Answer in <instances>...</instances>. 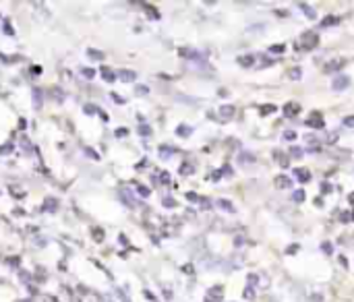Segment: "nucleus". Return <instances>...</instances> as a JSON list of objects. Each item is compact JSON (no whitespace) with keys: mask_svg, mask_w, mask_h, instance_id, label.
<instances>
[{"mask_svg":"<svg viewBox=\"0 0 354 302\" xmlns=\"http://www.w3.org/2000/svg\"><path fill=\"white\" fill-rule=\"evenodd\" d=\"M300 46L305 50H313V48H317V44H319V35L315 33V31H306V33H302V37H300Z\"/></svg>","mask_w":354,"mask_h":302,"instance_id":"nucleus-1","label":"nucleus"},{"mask_svg":"<svg viewBox=\"0 0 354 302\" xmlns=\"http://www.w3.org/2000/svg\"><path fill=\"white\" fill-rule=\"evenodd\" d=\"M284 50H286V46H284V44H278V46H271V48H269V52H271V54H273V52H276V54H282Z\"/></svg>","mask_w":354,"mask_h":302,"instance_id":"nucleus-15","label":"nucleus"},{"mask_svg":"<svg viewBox=\"0 0 354 302\" xmlns=\"http://www.w3.org/2000/svg\"><path fill=\"white\" fill-rule=\"evenodd\" d=\"M302 153H305V151L300 149V147H290V151H288V157H302Z\"/></svg>","mask_w":354,"mask_h":302,"instance_id":"nucleus-11","label":"nucleus"},{"mask_svg":"<svg viewBox=\"0 0 354 302\" xmlns=\"http://www.w3.org/2000/svg\"><path fill=\"white\" fill-rule=\"evenodd\" d=\"M296 178H298L300 182H309V180H311V172L300 168V170H296Z\"/></svg>","mask_w":354,"mask_h":302,"instance_id":"nucleus-9","label":"nucleus"},{"mask_svg":"<svg viewBox=\"0 0 354 302\" xmlns=\"http://www.w3.org/2000/svg\"><path fill=\"white\" fill-rule=\"evenodd\" d=\"M273 184L278 186V188H290V186H292V180L288 178V176H284V174H282V176H276Z\"/></svg>","mask_w":354,"mask_h":302,"instance_id":"nucleus-6","label":"nucleus"},{"mask_svg":"<svg viewBox=\"0 0 354 302\" xmlns=\"http://www.w3.org/2000/svg\"><path fill=\"white\" fill-rule=\"evenodd\" d=\"M331 191V184L329 182H321V192H329Z\"/></svg>","mask_w":354,"mask_h":302,"instance_id":"nucleus-21","label":"nucleus"},{"mask_svg":"<svg viewBox=\"0 0 354 302\" xmlns=\"http://www.w3.org/2000/svg\"><path fill=\"white\" fill-rule=\"evenodd\" d=\"M344 64H346V60H344V58H333V60H329V62H325V64H323V73H325V75L338 73Z\"/></svg>","mask_w":354,"mask_h":302,"instance_id":"nucleus-2","label":"nucleus"},{"mask_svg":"<svg viewBox=\"0 0 354 302\" xmlns=\"http://www.w3.org/2000/svg\"><path fill=\"white\" fill-rule=\"evenodd\" d=\"M300 8H302V13H305L306 17H309V19H315V17H317V15H315V10H313L311 6H306V4H302Z\"/></svg>","mask_w":354,"mask_h":302,"instance_id":"nucleus-14","label":"nucleus"},{"mask_svg":"<svg viewBox=\"0 0 354 302\" xmlns=\"http://www.w3.org/2000/svg\"><path fill=\"white\" fill-rule=\"evenodd\" d=\"M253 62H255V60H253V56H242V58H240V64H242V66H251Z\"/></svg>","mask_w":354,"mask_h":302,"instance_id":"nucleus-17","label":"nucleus"},{"mask_svg":"<svg viewBox=\"0 0 354 302\" xmlns=\"http://www.w3.org/2000/svg\"><path fill=\"white\" fill-rule=\"evenodd\" d=\"M306 126H311V128H323V114H321L319 110L317 112H313L311 116L306 118Z\"/></svg>","mask_w":354,"mask_h":302,"instance_id":"nucleus-3","label":"nucleus"},{"mask_svg":"<svg viewBox=\"0 0 354 302\" xmlns=\"http://www.w3.org/2000/svg\"><path fill=\"white\" fill-rule=\"evenodd\" d=\"M284 139H286V141H292V139H296V132H294V131H286L284 132Z\"/></svg>","mask_w":354,"mask_h":302,"instance_id":"nucleus-19","label":"nucleus"},{"mask_svg":"<svg viewBox=\"0 0 354 302\" xmlns=\"http://www.w3.org/2000/svg\"><path fill=\"white\" fill-rule=\"evenodd\" d=\"M292 201H294V203L305 201V191H300V188H298V191H294V192H292Z\"/></svg>","mask_w":354,"mask_h":302,"instance_id":"nucleus-12","label":"nucleus"},{"mask_svg":"<svg viewBox=\"0 0 354 302\" xmlns=\"http://www.w3.org/2000/svg\"><path fill=\"white\" fill-rule=\"evenodd\" d=\"M335 137H338L335 132H329V135H327V139H325V143H333V141H335Z\"/></svg>","mask_w":354,"mask_h":302,"instance_id":"nucleus-22","label":"nucleus"},{"mask_svg":"<svg viewBox=\"0 0 354 302\" xmlns=\"http://www.w3.org/2000/svg\"><path fill=\"white\" fill-rule=\"evenodd\" d=\"M331 25H340V17L329 15V17H325V19L321 21V27H331Z\"/></svg>","mask_w":354,"mask_h":302,"instance_id":"nucleus-8","label":"nucleus"},{"mask_svg":"<svg viewBox=\"0 0 354 302\" xmlns=\"http://www.w3.org/2000/svg\"><path fill=\"white\" fill-rule=\"evenodd\" d=\"M344 124L352 128V126H354V116H346V118H344Z\"/></svg>","mask_w":354,"mask_h":302,"instance_id":"nucleus-20","label":"nucleus"},{"mask_svg":"<svg viewBox=\"0 0 354 302\" xmlns=\"http://www.w3.org/2000/svg\"><path fill=\"white\" fill-rule=\"evenodd\" d=\"M276 110H278V108H276L273 103H265L263 108H261V114H263V116H267V114H271V112H276Z\"/></svg>","mask_w":354,"mask_h":302,"instance_id":"nucleus-13","label":"nucleus"},{"mask_svg":"<svg viewBox=\"0 0 354 302\" xmlns=\"http://www.w3.org/2000/svg\"><path fill=\"white\" fill-rule=\"evenodd\" d=\"M340 263H342V267H348V261L344 259V257H340Z\"/></svg>","mask_w":354,"mask_h":302,"instance_id":"nucleus-24","label":"nucleus"},{"mask_svg":"<svg viewBox=\"0 0 354 302\" xmlns=\"http://www.w3.org/2000/svg\"><path fill=\"white\" fill-rule=\"evenodd\" d=\"M321 248H323L325 253H331V244H329V242H323V244H321Z\"/></svg>","mask_w":354,"mask_h":302,"instance_id":"nucleus-23","label":"nucleus"},{"mask_svg":"<svg viewBox=\"0 0 354 302\" xmlns=\"http://www.w3.org/2000/svg\"><path fill=\"white\" fill-rule=\"evenodd\" d=\"M259 58H261V60L257 62L259 69H263V66H271V64L276 62V58H267V56H259Z\"/></svg>","mask_w":354,"mask_h":302,"instance_id":"nucleus-10","label":"nucleus"},{"mask_svg":"<svg viewBox=\"0 0 354 302\" xmlns=\"http://www.w3.org/2000/svg\"><path fill=\"white\" fill-rule=\"evenodd\" d=\"M273 155H276V159L280 161V166H282V168H288V166H290V159H288V155H284L282 151L276 149V151H273Z\"/></svg>","mask_w":354,"mask_h":302,"instance_id":"nucleus-7","label":"nucleus"},{"mask_svg":"<svg viewBox=\"0 0 354 302\" xmlns=\"http://www.w3.org/2000/svg\"><path fill=\"white\" fill-rule=\"evenodd\" d=\"M232 112H234V110H232V106H226V108L222 110V116L224 118H230V116H232Z\"/></svg>","mask_w":354,"mask_h":302,"instance_id":"nucleus-18","label":"nucleus"},{"mask_svg":"<svg viewBox=\"0 0 354 302\" xmlns=\"http://www.w3.org/2000/svg\"><path fill=\"white\" fill-rule=\"evenodd\" d=\"M350 85V77L348 75H340V77H335L333 79V83H331V89L333 91H344Z\"/></svg>","mask_w":354,"mask_h":302,"instance_id":"nucleus-4","label":"nucleus"},{"mask_svg":"<svg viewBox=\"0 0 354 302\" xmlns=\"http://www.w3.org/2000/svg\"><path fill=\"white\" fill-rule=\"evenodd\" d=\"M288 75H290V79L298 81V79H300V69H298V66H294V69H292L290 73H288Z\"/></svg>","mask_w":354,"mask_h":302,"instance_id":"nucleus-16","label":"nucleus"},{"mask_svg":"<svg viewBox=\"0 0 354 302\" xmlns=\"http://www.w3.org/2000/svg\"><path fill=\"white\" fill-rule=\"evenodd\" d=\"M298 112H300V106H298V103H294V102H288V103L284 106V116H288V118H290V116H296Z\"/></svg>","mask_w":354,"mask_h":302,"instance_id":"nucleus-5","label":"nucleus"},{"mask_svg":"<svg viewBox=\"0 0 354 302\" xmlns=\"http://www.w3.org/2000/svg\"><path fill=\"white\" fill-rule=\"evenodd\" d=\"M348 199H350V203H354V192L350 195V197H348Z\"/></svg>","mask_w":354,"mask_h":302,"instance_id":"nucleus-25","label":"nucleus"}]
</instances>
